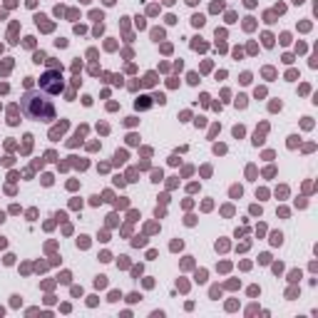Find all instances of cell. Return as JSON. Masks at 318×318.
I'll return each instance as SVG.
<instances>
[{
  "label": "cell",
  "mask_w": 318,
  "mask_h": 318,
  "mask_svg": "<svg viewBox=\"0 0 318 318\" xmlns=\"http://www.w3.org/2000/svg\"><path fill=\"white\" fill-rule=\"evenodd\" d=\"M23 109H25V115L30 117V119H42V122L55 119V107H52L47 100H42L40 95H35V92H27V95H25Z\"/></svg>",
  "instance_id": "6da1fadb"
},
{
  "label": "cell",
  "mask_w": 318,
  "mask_h": 318,
  "mask_svg": "<svg viewBox=\"0 0 318 318\" xmlns=\"http://www.w3.org/2000/svg\"><path fill=\"white\" fill-rule=\"evenodd\" d=\"M40 87L45 90V92H50V95H57L60 90H62V77H60V72H55V70L45 72V75L40 77Z\"/></svg>",
  "instance_id": "7a4b0ae2"
},
{
  "label": "cell",
  "mask_w": 318,
  "mask_h": 318,
  "mask_svg": "<svg viewBox=\"0 0 318 318\" xmlns=\"http://www.w3.org/2000/svg\"><path fill=\"white\" fill-rule=\"evenodd\" d=\"M65 127H67V122H60V127H55V129L50 132V137H52V139H55V137H60V134L65 132Z\"/></svg>",
  "instance_id": "3957f363"
},
{
  "label": "cell",
  "mask_w": 318,
  "mask_h": 318,
  "mask_svg": "<svg viewBox=\"0 0 318 318\" xmlns=\"http://www.w3.org/2000/svg\"><path fill=\"white\" fill-rule=\"evenodd\" d=\"M149 107V97H139L137 100V109H147Z\"/></svg>",
  "instance_id": "277c9868"
},
{
  "label": "cell",
  "mask_w": 318,
  "mask_h": 318,
  "mask_svg": "<svg viewBox=\"0 0 318 318\" xmlns=\"http://www.w3.org/2000/svg\"><path fill=\"white\" fill-rule=\"evenodd\" d=\"M192 23H194L196 27H201V25H204V18H201V15H194V18H192Z\"/></svg>",
  "instance_id": "5b68a950"
},
{
  "label": "cell",
  "mask_w": 318,
  "mask_h": 318,
  "mask_svg": "<svg viewBox=\"0 0 318 318\" xmlns=\"http://www.w3.org/2000/svg\"><path fill=\"white\" fill-rule=\"evenodd\" d=\"M264 45H266V47L273 45V37H271V35H264Z\"/></svg>",
  "instance_id": "8992f818"
},
{
  "label": "cell",
  "mask_w": 318,
  "mask_h": 318,
  "mask_svg": "<svg viewBox=\"0 0 318 318\" xmlns=\"http://www.w3.org/2000/svg\"><path fill=\"white\" fill-rule=\"evenodd\" d=\"M152 37L154 40H162V37H164V32H162V30H152Z\"/></svg>",
  "instance_id": "52a82bcc"
},
{
  "label": "cell",
  "mask_w": 318,
  "mask_h": 318,
  "mask_svg": "<svg viewBox=\"0 0 318 318\" xmlns=\"http://www.w3.org/2000/svg\"><path fill=\"white\" fill-rule=\"evenodd\" d=\"M35 62H45V55H42V52H35Z\"/></svg>",
  "instance_id": "ba28073f"
},
{
  "label": "cell",
  "mask_w": 318,
  "mask_h": 318,
  "mask_svg": "<svg viewBox=\"0 0 318 318\" xmlns=\"http://www.w3.org/2000/svg\"><path fill=\"white\" fill-rule=\"evenodd\" d=\"M231 196H241V187H234V189H231Z\"/></svg>",
  "instance_id": "9c48e42d"
},
{
  "label": "cell",
  "mask_w": 318,
  "mask_h": 318,
  "mask_svg": "<svg viewBox=\"0 0 318 318\" xmlns=\"http://www.w3.org/2000/svg\"><path fill=\"white\" fill-rule=\"evenodd\" d=\"M104 5H115V0H104Z\"/></svg>",
  "instance_id": "30bf717a"
},
{
  "label": "cell",
  "mask_w": 318,
  "mask_h": 318,
  "mask_svg": "<svg viewBox=\"0 0 318 318\" xmlns=\"http://www.w3.org/2000/svg\"><path fill=\"white\" fill-rule=\"evenodd\" d=\"M187 3H189V5H194V3H196V0H187Z\"/></svg>",
  "instance_id": "8fae6325"
},
{
  "label": "cell",
  "mask_w": 318,
  "mask_h": 318,
  "mask_svg": "<svg viewBox=\"0 0 318 318\" xmlns=\"http://www.w3.org/2000/svg\"><path fill=\"white\" fill-rule=\"evenodd\" d=\"M3 219H5V216H3V211H0V221H3Z\"/></svg>",
  "instance_id": "7c38bea8"
},
{
  "label": "cell",
  "mask_w": 318,
  "mask_h": 318,
  "mask_svg": "<svg viewBox=\"0 0 318 318\" xmlns=\"http://www.w3.org/2000/svg\"><path fill=\"white\" fill-rule=\"evenodd\" d=\"M293 3H296V5H298V3H303V0H293Z\"/></svg>",
  "instance_id": "4fadbf2b"
}]
</instances>
